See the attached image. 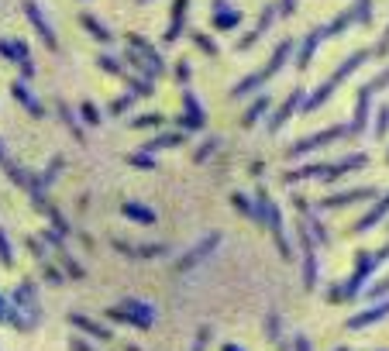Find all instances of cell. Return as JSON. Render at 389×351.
I'll return each mask as SVG.
<instances>
[{
  "instance_id": "obj_24",
  "label": "cell",
  "mask_w": 389,
  "mask_h": 351,
  "mask_svg": "<svg viewBox=\"0 0 389 351\" xmlns=\"http://www.w3.org/2000/svg\"><path fill=\"white\" fill-rule=\"evenodd\" d=\"M269 207H273L269 193H266V189H255V200H252V217H255V224H259V228H266V224H269Z\"/></svg>"
},
{
  "instance_id": "obj_41",
  "label": "cell",
  "mask_w": 389,
  "mask_h": 351,
  "mask_svg": "<svg viewBox=\"0 0 389 351\" xmlns=\"http://www.w3.org/2000/svg\"><path fill=\"white\" fill-rule=\"evenodd\" d=\"M0 265L3 268H14V248H10V238L0 231Z\"/></svg>"
},
{
  "instance_id": "obj_43",
  "label": "cell",
  "mask_w": 389,
  "mask_h": 351,
  "mask_svg": "<svg viewBox=\"0 0 389 351\" xmlns=\"http://www.w3.org/2000/svg\"><path fill=\"white\" fill-rule=\"evenodd\" d=\"M266 331H269V341H283V338H279V334H283V320H279L276 314L266 317Z\"/></svg>"
},
{
  "instance_id": "obj_22",
  "label": "cell",
  "mask_w": 389,
  "mask_h": 351,
  "mask_svg": "<svg viewBox=\"0 0 389 351\" xmlns=\"http://www.w3.org/2000/svg\"><path fill=\"white\" fill-rule=\"evenodd\" d=\"M121 214H124L128 221H135V224H155V210H148V207H141V203H131V200L121 203Z\"/></svg>"
},
{
  "instance_id": "obj_57",
  "label": "cell",
  "mask_w": 389,
  "mask_h": 351,
  "mask_svg": "<svg viewBox=\"0 0 389 351\" xmlns=\"http://www.w3.org/2000/svg\"><path fill=\"white\" fill-rule=\"evenodd\" d=\"M128 351H138V348H135V345H128Z\"/></svg>"
},
{
  "instance_id": "obj_44",
  "label": "cell",
  "mask_w": 389,
  "mask_h": 351,
  "mask_svg": "<svg viewBox=\"0 0 389 351\" xmlns=\"http://www.w3.org/2000/svg\"><path fill=\"white\" fill-rule=\"evenodd\" d=\"M210 334H214V327H210V324H203V327L196 331V341H193V348H190V351H207V345H210Z\"/></svg>"
},
{
  "instance_id": "obj_39",
  "label": "cell",
  "mask_w": 389,
  "mask_h": 351,
  "mask_svg": "<svg viewBox=\"0 0 389 351\" xmlns=\"http://www.w3.org/2000/svg\"><path fill=\"white\" fill-rule=\"evenodd\" d=\"M131 103H135V93H124V96H117V100H110V117H121L124 110H131Z\"/></svg>"
},
{
  "instance_id": "obj_35",
  "label": "cell",
  "mask_w": 389,
  "mask_h": 351,
  "mask_svg": "<svg viewBox=\"0 0 389 351\" xmlns=\"http://www.w3.org/2000/svg\"><path fill=\"white\" fill-rule=\"evenodd\" d=\"M128 166H135V169H145V173H155V169H159V162H155L148 152H135V155H128Z\"/></svg>"
},
{
  "instance_id": "obj_34",
  "label": "cell",
  "mask_w": 389,
  "mask_h": 351,
  "mask_svg": "<svg viewBox=\"0 0 389 351\" xmlns=\"http://www.w3.org/2000/svg\"><path fill=\"white\" fill-rule=\"evenodd\" d=\"M276 10H279L276 3H266V10H262V17H259V28L252 31L255 38H262V35H266V31L273 28V21H276Z\"/></svg>"
},
{
  "instance_id": "obj_11",
  "label": "cell",
  "mask_w": 389,
  "mask_h": 351,
  "mask_svg": "<svg viewBox=\"0 0 389 351\" xmlns=\"http://www.w3.org/2000/svg\"><path fill=\"white\" fill-rule=\"evenodd\" d=\"M114 248L117 252H124L128 259H162V255H169V245H131V241H114Z\"/></svg>"
},
{
  "instance_id": "obj_26",
  "label": "cell",
  "mask_w": 389,
  "mask_h": 351,
  "mask_svg": "<svg viewBox=\"0 0 389 351\" xmlns=\"http://www.w3.org/2000/svg\"><path fill=\"white\" fill-rule=\"evenodd\" d=\"M238 24H241V10H234V7H227V3H224V10L214 14V28H217V31H231V28H238Z\"/></svg>"
},
{
  "instance_id": "obj_31",
  "label": "cell",
  "mask_w": 389,
  "mask_h": 351,
  "mask_svg": "<svg viewBox=\"0 0 389 351\" xmlns=\"http://www.w3.org/2000/svg\"><path fill=\"white\" fill-rule=\"evenodd\" d=\"M76 117H80L83 124H90V128H100V124H103V117H100V110H97L94 100H83L80 110H76Z\"/></svg>"
},
{
  "instance_id": "obj_9",
  "label": "cell",
  "mask_w": 389,
  "mask_h": 351,
  "mask_svg": "<svg viewBox=\"0 0 389 351\" xmlns=\"http://www.w3.org/2000/svg\"><path fill=\"white\" fill-rule=\"evenodd\" d=\"M183 114L176 117V128H190V131H203V124H207V114H203V107L196 103V96L187 89L183 93Z\"/></svg>"
},
{
  "instance_id": "obj_21",
  "label": "cell",
  "mask_w": 389,
  "mask_h": 351,
  "mask_svg": "<svg viewBox=\"0 0 389 351\" xmlns=\"http://www.w3.org/2000/svg\"><path fill=\"white\" fill-rule=\"evenodd\" d=\"M187 7H190V0H176L173 3V21H169V28H166V42L173 45L176 38H180V31H183V21H187Z\"/></svg>"
},
{
  "instance_id": "obj_7",
  "label": "cell",
  "mask_w": 389,
  "mask_h": 351,
  "mask_svg": "<svg viewBox=\"0 0 389 351\" xmlns=\"http://www.w3.org/2000/svg\"><path fill=\"white\" fill-rule=\"evenodd\" d=\"M0 55H3V59H10V62H17V69H21V76H24V80H31V76H35V59L28 55V45H24V42L0 38Z\"/></svg>"
},
{
  "instance_id": "obj_28",
  "label": "cell",
  "mask_w": 389,
  "mask_h": 351,
  "mask_svg": "<svg viewBox=\"0 0 389 351\" xmlns=\"http://www.w3.org/2000/svg\"><path fill=\"white\" fill-rule=\"evenodd\" d=\"M80 24H83V28H87V31H90V35H94L97 42H103V45H110V42H114V35H110V31H107V28L100 24L94 14H80Z\"/></svg>"
},
{
  "instance_id": "obj_20",
  "label": "cell",
  "mask_w": 389,
  "mask_h": 351,
  "mask_svg": "<svg viewBox=\"0 0 389 351\" xmlns=\"http://www.w3.org/2000/svg\"><path fill=\"white\" fill-rule=\"evenodd\" d=\"M176 145H183V131H162V135H155L152 142H145L141 145V152H162V148H176Z\"/></svg>"
},
{
  "instance_id": "obj_48",
  "label": "cell",
  "mask_w": 389,
  "mask_h": 351,
  "mask_svg": "<svg viewBox=\"0 0 389 351\" xmlns=\"http://www.w3.org/2000/svg\"><path fill=\"white\" fill-rule=\"evenodd\" d=\"M379 121H376V138H386L389 131V107H379V114H376Z\"/></svg>"
},
{
  "instance_id": "obj_5",
  "label": "cell",
  "mask_w": 389,
  "mask_h": 351,
  "mask_svg": "<svg viewBox=\"0 0 389 351\" xmlns=\"http://www.w3.org/2000/svg\"><path fill=\"white\" fill-rule=\"evenodd\" d=\"M376 268H379L376 252H358V259H355V272H352V279L345 282V300L358 296V293H362V286H365V279H369Z\"/></svg>"
},
{
  "instance_id": "obj_13",
  "label": "cell",
  "mask_w": 389,
  "mask_h": 351,
  "mask_svg": "<svg viewBox=\"0 0 389 351\" xmlns=\"http://www.w3.org/2000/svg\"><path fill=\"white\" fill-rule=\"evenodd\" d=\"M362 166H369V155L365 152H355V155H345L341 162H331V166H324V176L320 179H338V176H345V173H352V169H362Z\"/></svg>"
},
{
  "instance_id": "obj_58",
  "label": "cell",
  "mask_w": 389,
  "mask_h": 351,
  "mask_svg": "<svg viewBox=\"0 0 389 351\" xmlns=\"http://www.w3.org/2000/svg\"><path fill=\"white\" fill-rule=\"evenodd\" d=\"M338 351H348V348H338Z\"/></svg>"
},
{
  "instance_id": "obj_23",
  "label": "cell",
  "mask_w": 389,
  "mask_h": 351,
  "mask_svg": "<svg viewBox=\"0 0 389 351\" xmlns=\"http://www.w3.org/2000/svg\"><path fill=\"white\" fill-rule=\"evenodd\" d=\"M266 110H269V96H255V100L248 103V110L241 114V128H255V124L262 121Z\"/></svg>"
},
{
  "instance_id": "obj_51",
  "label": "cell",
  "mask_w": 389,
  "mask_h": 351,
  "mask_svg": "<svg viewBox=\"0 0 389 351\" xmlns=\"http://www.w3.org/2000/svg\"><path fill=\"white\" fill-rule=\"evenodd\" d=\"M327 300L331 303H341L345 300V286H327Z\"/></svg>"
},
{
  "instance_id": "obj_53",
  "label": "cell",
  "mask_w": 389,
  "mask_h": 351,
  "mask_svg": "<svg viewBox=\"0 0 389 351\" xmlns=\"http://www.w3.org/2000/svg\"><path fill=\"white\" fill-rule=\"evenodd\" d=\"M293 351H310V341H306V334H296V338H293Z\"/></svg>"
},
{
  "instance_id": "obj_19",
  "label": "cell",
  "mask_w": 389,
  "mask_h": 351,
  "mask_svg": "<svg viewBox=\"0 0 389 351\" xmlns=\"http://www.w3.org/2000/svg\"><path fill=\"white\" fill-rule=\"evenodd\" d=\"M0 324H7V327H17V331H28L31 324L24 320V314L7 300V296H0Z\"/></svg>"
},
{
  "instance_id": "obj_18",
  "label": "cell",
  "mask_w": 389,
  "mask_h": 351,
  "mask_svg": "<svg viewBox=\"0 0 389 351\" xmlns=\"http://www.w3.org/2000/svg\"><path fill=\"white\" fill-rule=\"evenodd\" d=\"M69 324H73V327H80L83 334H94L97 341H110V338H114V334H110V331H107L103 324L90 320V317H83V314H69Z\"/></svg>"
},
{
  "instance_id": "obj_56",
  "label": "cell",
  "mask_w": 389,
  "mask_h": 351,
  "mask_svg": "<svg viewBox=\"0 0 389 351\" xmlns=\"http://www.w3.org/2000/svg\"><path fill=\"white\" fill-rule=\"evenodd\" d=\"M221 351H241V348H238V345H224Z\"/></svg>"
},
{
  "instance_id": "obj_52",
  "label": "cell",
  "mask_w": 389,
  "mask_h": 351,
  "mask_svg": "<svg viewBox=\"0 0 389 351\" xmlns=\"http://www.w3.org/2000/svg\"><path fill=\"white\" fill-rule=\"evenodd\" d=\"M276 7H279V14H283V17H293V14H296V0H279Z\"/></svg>"
},
{
  "instance_id": "obj_37",
  "label": "cell",
  "mask_w": 389,
  "mask_h": 351,
  "mask_svg": "<svg viewBox=\"0 0 389 351\" xmlns=\"http://www.w3.org/2000/svg\"><path fill=\"white\" fill-rule=\"evenodd\" d=\"M124 83H128V93H135V96H152V93H155L152 80H135V76H128Z\"/></svg>"
},
{
  "instance_id": "obj_3",
  "label": "cell",
  "mask_w": 389,
  "mask_h": 351,
  "mask_svg": "<svg viewBox=\"0 0 389 351\" xmlns=\"http://www.w3.org/2000/svg\"><path fill=\"white\" fill-rule=\"evenodd\" d=\"M107 320H117V324L148 331L155 324V307L145 303V300H121L117 307H107Z\"/></svg>"
},
{
  "instance_id": "obj_16",
  "label": "cell",
  "mask_w": 389,
  "mask_h": 351,
  "mask_svg": "<svg viewBox=\"0 0 389 351\" xmlns=\"http://www.w3.org/2000/svg\"><path fill=\"white\" fill-rule=\"evenodd\" d=\"M320 42H324V35H320V28H313L306 38H303V45H300V55H296V69L303 73L306 66H310V59L317 55V49H320Z\"/></svg>"
},
{
  "instance_id": "obj_30",
  "label": "cell",
  "mask_w": 389,
  "mask_h": 351,
  "mask_svg": "<svg viewBox=\"0 0 389 351\" xmlns=\"http://www.w3.org/2000/svg\"><path fill=\"white\" fill-rule=\"evenodd\" d=\"M128 124H131L135 131H152V128H162L166 117H162V114H138V117H131Z\"/></svg>"
},
{
  "instance_id": "obj_2",
  "label": "cell",
  "mask_w": 389,
  "mask_h": 351,
  "mask_svg": "<svg viewBox=\"0 0 389 351\" xmlns=\"http://www.w3.org/2000/svg\"><path fill=\"white\" fill-rule=\"evenodd\" d=\"M290 55H293V42L286 38V42H279V45L273 49L269 66H266V69H259V73H252V76H245L238 87L231 89V96H234V100H241V96H248V93H259V87H262V83H269V80H273V76H276V73L290 62Z\"/></svg>"
},
{
  "instance_id": "obj_29",
  "label": "cell",
  "mask_w": 389,
  "mask_h": 351,
  "mask_svg": "<svg viewBox=\"0 0 389 351\" xmlns=\"http://www.w3.org/2000/svg\"><path fill=\"white\" fill-rule=\"evenodd\" d=\"M320 176H324V166H296L293 173L283 176V182L293 186V182H300V179H320Z\"/></svg>"
},
{
  "instance_id": "obj_33",
  "label": "cell",
  "mask_w": 389,
  "mask_h": 351,
  "mask_svg": "<svg viewBox=\"0 0 389 351\" xmlns=\"http://www.w3.org/2000/svg\"><path fill=\"white\" fill-rule=\"evenodd\" d=\"M97 62H100V69H103V73H114L117 80H128V69L121 66V59H114V55H107V52H103Z\"/></svg>"
},
{
  "instance_id": "obj_27",
  "label": "cell",
  "mask_w": 389,
  "mask_h": 351,
  "mask_svg": "<svg viewBox=\"0 0 389 351\" xmlns=\"http://www.w3.org/2000/svg\"><path fill=\"white\" fill-rule=\"evenodd\" d=\"M55 110H59V121L66 124V131H69V135H73L76 142H83V128H80V117H76V114H73V110H69L66 103H55Z\"/></svg>"
},
{
  "instance_id": "obj_10",
  "label": "cell",
  "mask_w": 389,
  "mask_h": 351,
  "mask_svg": "<svg viewBox=\"0 0 389 351\" xmlns=\"http://www.w3.org/2000/svg\"><path fill=\"white\" fill-rule=\"evenodd\" d=\"M217 245H221V234H207V238H203L200 245H193V248H190L183 259H176V268H180V272H190V268L203 262V259H207V255H210Z\"/></svg>"
},
{
  "instance_id": "obj_25",
  "label": "cell",
  "mask_w": 389,
  "mask_h": 351,
  "mask_svg": "<svg viewBox=\"0 0 389 351\" xmlns=\"http://www.w3.org/2000/svg\"><path fill=\"white\" fill-rule=\"evenodd\" d=\"M55 262L62 265V272H66V279H83V275H87V268H83V265L76 262V259H73V255H69V252H66L62 245L55 248Z\"/></svg>"
},
{
  "instance_id": "obj_54",
  "label": "cell",
  "mask_w": 389,
  "mask_h": 351,
  "mask_svg": "<svg viewBox=\"0 0 389 351\" xmlns=\"http://www.w3.org/2000/svg\"><path fill=\"white\" fill-rule=\"evenodd\" d=\"M386 52H389V28H386V35H383V42L376 45V52H372V55H386Z\"/></svg>"
},
{
  "instance_id": "obj_38",
  "label": "cell",
  "mask_w": 389,
  "mask_h": 351,
  "mask_svg": "<svg viewBox=\"0 0 389 351\" xmlns=\"http://www.w3.org/2000/svg\"><path fill=\"white\" fill-rule=\"evenodd\" d=\"M352 17H355L358 24H372V0H355Z\"/></svg>"
},
{
  "instance_id": "obj_4",
  "label": "cell",
  "mask_w": 389,
  "mask_h": 351,
  "mask_svg": "<svg viewBox=\"0 0 389 351\" xmlns=\"http://www.w3.org/2000/svg\"><path fill=\"white\" fill-rule=\"evenodd\" d=\"M345 135H352L345 124H334V128H324V131H317V135H306V138L293 142L290 148H286V159H303V155H310V152H317V148H324L327 142H338V138H345Z\"/></svg>"
},
{
  "instance_id": "obj_17",
  "label": "cell",
  "mask_w": 389,
  "mask_h": 351,
  "mask_svg": "<svg viewBox=\"0 0 389 351\" xmlns=\"http://www.w3.org/2000/svg\"><path fill=\"white\" fill-rule=\"evenodd\" d=\"M386 214H389V193L383 196V200H379V203H376V207H372V210H369V214H365V217H358V224H355V234H365V231H372V228H376V224H379Z\"/></svg>"
},
{
  "instance_id": "obj_45",
  "label": "cell",
  "mask_w": 389,
  "mask_h": 351,
  "mask_svg": "<svg viewBox=\"0 0 389 351\" xmlns=\"http://www.w3.org/2000/svg\"><path fill=\"white\" fill-rule=\"evenodd\" d=\"M193 45L200 49V52H207V55H217V45H214L203 31H193Z\"/></svg>"
},
{
  "instance_id": "obj_40",
  "label": "cell",
  "mask_w": 389,
  "mask_h": 351,
  "mask_svg": "<svg viewBox=\"0 0 389 351\" xmlns=\"http://www.w3.org/2000/svg\"><path fill=\"white\" fill-rule=\"evenodd\" d=\"M217 148H221V138H207V142H203V145L196 148L193 162H207V159H210V155H214Z\"/></svg>"
},
{
  "instance_id": "obj_50",
  "label": "cell",
  "mask_w": 389,
  "mask_h": 351,
  "mask_svg": "<svg viewBox=\"0 0 389 351\" xmlns=\"http://www.w3.org/2000/svg\"><path fill=\"white\" fill-rule=\"evenodd\" d=\"M176 80H180V83L190 80V62H187V59H180V66H176Z\"/></svg>"
},
{
  "instance_id": "obj_1",
  "label": "cell",
  "mask_w": 389,
  "mask_h": 351,
  "mask_svg": "<svg viewBox=\"0 0 389 351\" xmlns=\"http://www.w3.org/2000/svg\"><path fill=\"white\" fill-rule=\"evenodd\" d=\"M369 55H372V52H365V49H362V52H355V55H348V59L338 66V73H331V76H327L320 87L313 89V93H310V96H306L300 107H303V110H310V114H313V110H320V107L331 100V93L341 87V83H345V80H348V76H352V73H355V69H358L365 59H369Z\"/></svg>"
},
{
  "instance_id": "obj_8",
  "label": "cell",
  "mask_w": 389,
  "mask_h": 351,
  "mask_svg": "<svg viewBox=\"0 0 389 351\" xmlns=\"http://www.w3.org/2000/svg\"><path fill=\"white\" fill-rule=\"evenodd\" d=\"M365 196H376V189H372V186H355V189H345V193H334V196L317 200V203H313V210H338V207H352V203H358V200H365Z\"/></svg>"
},
{
  "instance_id": "obj_14",
  "label": "cell",
  "mask_w": 389,
  "mask_h": 351,
  "mask_svg": "<svg viewBox=\"0 0 389 351\" xmlns=\"http://www.w3.org/2000/svg\"><path fill=\"white\" fill-rule=\"evenodd\" d=\"M10 93H14V100H17V103H21L31 117H45V107L38 103V96L28 89V83H24V80H14V83H10Z\"/></svg>"
},
{
  "instance_id": "obj_42",
  "label": "cell",
  "mask_w": 389,
  "mask_h": 351,
  "mask_svg": "<svg viewBox=\"0 0 389 351\" xmlns=\"http://www.w3.org/2000/svg\"><path fill=\"white\" fill-rule=\"evenodd\" d=\"M24 245H28V252H31L38 262H45V259H49V248H45V241H42V238H31V234H28V241H24Z\"/></svg>"
},
{
  "instance_id": "obj_15",
  "label": "cell",
  "mask_w": 389,
  "mask_h": 351,
  "mask_svg": "<svg viewBox=\"0 0 389 351\" xmlns=\"http://www.w3.org/2000/svg\"><path fill=\"white\" fill-rule=\"evenodd\" d=\"M383 317H389V300H379L372 310L352 314V317H348V327H352V331H358V327H369V324H376V320H383Z\"/></svg>"
},
{
  "instance_id": "obj_6",
  "label": "cell",
  "mask_w": 389,
  "mask_h": 351,
  "mask_svg": "<svg viewBox=\"0 0 389 351\" xmlns=\"http://www.w3.org/2000/svg\"><path fill=\"white\" fill-rule=\"evenodd\" d=\"M24 17L31 21V28H35V35L45 42V49H49V52H59V42H55V35H52V24L45 21V14H42V7H38L35 0H24Z\"/></svg>"
},
{
  "instance_id": "obj_12",
  "label": "cell",
  "mask_w": 389,
  "mask_h": 351,
  "mask_svg": "<svg viewBox=\"0 0 389 351\" xmlns=\"http://www.w3.org/2000/svg\"><path fill=\"white\" fill-rule=\"evenodd\" d=\"M300 103H303V89L296 87L290 96H286V100H283V103H279V107L273 110V117H269V131H273V135H276V131H279V128H283V124L290 121V114L296 110V107H300Z\"/></svg>"
},
{
  "instance_id": "obj_55",
  "label": "cell",
  "mask_w": 389,
  "mask_h": 351,
  "mask_svg": "<svg viewBox=\"0 0 389 351\" xmlns=\"http://www.w3.org/2000/svg\"><path fill=\"white\" fill-rule=\"evenodd\" d=\"M69 351H97V348H90V345H83V338H73V348Z\"/></svg>"
},
{
  "instance_id": "obj_49",
  "label": "cell",
  "mask_w": 389,
  "mask_h": 351,
  "mask_svg": "<svg viewBox=\"0 0 389 351\" xmlns=\"http://www.w3.org/2000/svg\"><path fill=\"white\" fill-rule=\"evenodd\" d=\"M383 87H389V69H386V73H379V76H376V80H372L365 89H369V93H379Z\"/></svg>"
},
{
  "instance_id": "obj_32",
  "label": "cell",
  "mask_w": 389,
  "mask_h": 351,
  "mask_svg": "<svg viewBox=\"0 0 389 351\" xmlns=\"http://www.w3.org/2000/svg\"><path fill=\"white\" fill-rule=\"evenodd\" d=\"M62 166H66V159H62V155H52V159H49V166H45V176L38 179V182H42V189L55 182V176L62 173Z\"/></svg>"
},
{
  "instance_id": "obj_47",
  "label": "cell",
  "mask_w": 389,
  "mask_h": 351,
  "mask_svg": "<svg viewBox=\"0 0 389 351\" xmlns=\"http://www.w3.org/2000/svg\"><path fill=\"white\" fill-rule=\"evenodd\" d=\"M386 293H389V275H383L376 286H369V289H365V296H369V300H379V296H386Z\"/></svg>"
},
{
  "instance_id": "obj_36",
  "label": "cell",
  "mask_w": 389,
  "mask_h": 351,
  "mask_svg": "<svg viewBox=\"0 0 389 351\" xmlns=\"http://www.w3.org/2000/svg\"><path fill=\"white\" fill-rule=\"evenodd\" d=\"M42 279H49L52 286H66V272H62L59 265H52L49 259L42 262Z\"/></svg>"
},
{
  "instance_id": "obj_46",
  "label": "cell",
  "mask_w": 389,
  "mask_h": 351,
  "mask_svg": "<svg viewBox=\"0 0 389 351\" xmlns=\"http://www.w3.org/2000/svg\"><path fill=\"white\" fill-rule=\"evenodd\" d=\"M231 203H234V210H238V214L252 217V200H248L245 193H234V196H231Z\"/></svg>"
}]
</instances>
